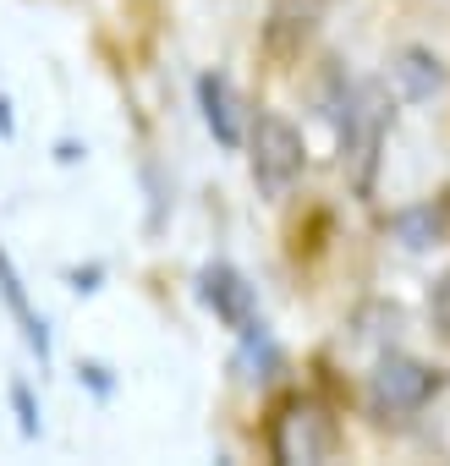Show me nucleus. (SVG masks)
Segmentation results:
<instances>
[{
    "label": "nucleus",
    "instance_id": "obj_6",
    "mask_svg": "<svg viewBox=\"0 0 450 466\" xmlns=\"http://www.w3.org/2000/svg\"><path fill=\"white\" fill-rule=\"evenodd\" d=\"M0 297H6V308H12V319L23 324V340L39 351V362L50 357V329H45V319L28 308V291H23V275H17V264H12V253L0 248Z\"/></svg>",
    "mask_w": 450,
    "mask_h": 466
},
{
    "label": "nucleus",
    "instance_id": "obj_2",
    "mask_svg": "<svg viewBox=\"0 0 450 466\" xmlns=\"http://www.w3.org/2000/svg\"><path fill=\"white\" fill-rule=\"evenodd\" d=\"M335 444H341L335 417H330L319 400H308V395H291V400L275 411V422H270V455H275L281 466H313V461H330Z\"/></svg>",
    "mask_w": 450,
    "mask_h": 466
},
{
    "label": "nucleus",
    "instance_id": "obj_7",
    "mask_svg": "<svg viewBox=\"0 0 450 466\" xmlns=\"http://www.w3.org/2000/svg\"><path fill=\"white\" fill-rule=\"evenodd\" d=\"M390 72H395V83H401L406 99H434L445 88V61L434 50H401Z\"/></svg>",
    "mask_w": 450,
    "mask_h": 466
},
{
    "label": "nucleus",
    "instance_id": "obj_3",
    "mask_svg": "<svg viewBox=\"0 0 450 466\" xmlns=\"http://www.w3.org/2000/svg\"><path fill=\"white\" fill-rule=\"evenodd\" d=\"M439 390H445V368H428V362H417L406 351H390L368 373V411L373 417H412Z\"/></svg>",
    "mask_w": 450,
    "mask_h": 466
},
{
    "label": "nucleus",
    "instance_id": "obj_8",
    "mask_svg": "<svg viewBox=\"0 0 450 466\" xmlns=\"http://www.w3.org/2000/svg\"><path fill=\"white\" fill-rule=\"evenodd\" d=\"M390 230H395L406 248H439V237H445V214H439V208H401V214L390 219Z\"/></svg>",
    "mask_w": 450,
    "mask_h": 466
},
{
    "label": "nucleus",
    "instance_id": "obj_9",
    "mask_svg": "<svg viewBox=\"0 0 450 466\" xmlns=\"http://www.w3.org/2000/svg\"><path fill=\"white\" fill-rule=\"evenodd\" d=\"M428 324L439 329V340H450V269L434 280V291H428Z\"/></svg>",
    "mask_w": 450,
    "mask_h": 466
},
{
    "label": "nucleus",
    "instance_id": "obj_5",
    "mask_svg": "<svg viewBox=\"0 0 450 466\" xmlns=\"http://www.w3.org/2000/svg\"><path fill=\"white\" fill-rule=\"evenodd\" d=\"M198 110H203V127L214 132L220 148H242L248 143V110H242V94L225 72L198 77Z\"/></svg>",
    "mask_w": 450,
    "mask_h": 466
},
{
    "label": "nucleus",
    "instance_id": "obj_4",
    "mask_svg": "<svg viewBox=\"0 0 450 466\" xmlns=\"http://www.w3.org/2000/svg\"><path fill=\"white\" fill-rule=\"evenodd\" d=\"M198 302H203L225 329H237V335L259 329V297H253L248 275L231 269V264H203V269H198Z\"/></svg>",
    "mask_w": 450,
    "mask_h": 466
},
{
    "label": "nucleus",
    "instance_id": "obj_1",
    "mask_svg": "<svg viewBox=\"0 0 450 466\" xmlns=\"http://www.w3.org/2000/svg\"><path fill=\"white\" fill-rule=\"evenodd\" d=\"M248 165H253V181L264 198H286L308 170V143L286 116L259 110V121L248 127Z\"/></svg>",
    "mask_w": 450,
    "mask_h": 466
},
{
    "label": "nucleus",
    "instance_id": "obj_10",
    "mask_svg": "<svg viewBox=\"0 0 450 466\" xmlns=\"http://www.w3.org/2000/svg\"><path fill=\"white\" fill-rule=\"evenodd\" d=\"M12 400H17V417H23V433L34 439V433H39V411H34V395H28V384H12Z\"/></svg>",
    "mask_w": 450,
    "mask_h": 466
}]
</instances>
